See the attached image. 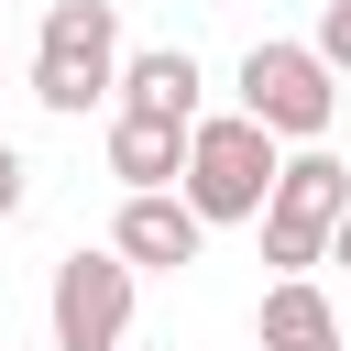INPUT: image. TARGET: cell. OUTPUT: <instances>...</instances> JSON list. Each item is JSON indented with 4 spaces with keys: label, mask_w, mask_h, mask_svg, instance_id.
Wrapping results in <instances>:
<instances>
[{
    "label": "cell",
    "mask_w": 351,
    "mask_h": 351,
    "mask_svg": "<svg viewBox=\"0 0 351 351\" xmlns=\"http://www.w3.org/2000/svg\"><path fill=\"white\" fill-rule=\"evenodd\" d=\"M340 219H351V165H340L329 143H318V154H285V176H274V208H263V263H274V274H307V263H329Z\"/></svg>",
    "instance_id": "277c9868"
},
{
    "label": "cell",
    "mask_w": 351,
    "mask_h": 351,
    "mask_svg": "<svg viewBox=\"0 0 351 351\" xmlns=\"http://www.w3.org/2000/svg\"><path fill=\"white\" fill-rule=\"evenodd\" d=\"M241 121H263L296 154H318L329 121H340V77L318 66V44H252L241 55Z\"/></svg>",
    "instance_id": "3957f363"
},
{
    "label": "cell",
    "mask_w": 351,
    "mask_h": 351,
    "mask_svg": "<svg viewBox=\"0 0 351 351\" xmlns=\"http://www.w3.org/2000/svg\"><path fill=\"white\" fill-rule=\"evenodd\" d=\"M22 197H33V165H22V143H0V219H22Z\"/></svg>",
    "instance_id": "8fae6325"
},
{
    "label": "cell",
    "mask_w": 351,
    "mask_h": 351,
    "mask_svg": "<svg viewBox=\"0 0 351 351\" xmlns=\"http://www.w3.org/2000/svg\"><path fill=\"white\" fill-rule=\"evenodd\" d=\"M197 88H208V77H197V55H186V44H143V55L121 66V99H110V110L197 132V121H208V110H197Z\"/></svg>",
    "instance_id": "52a82bcc"
},
{
    "label": "cell",
    "mask_w": 351,
    "mask_h": 351,
    "mask_svg": "<svg viewBox=\"0 0 351 351\" xmlns=\"http://www.w3.org/2000/svg\"><path fill=\"white\" fill-rule=\"evenodd\" d=\"M121 66H132L121 0H55V11H44V33H33V99H44L55 121L110 110V99H121Z\"/></svg>",
    "instance_id": "6da1fadb"
},
{
    "label": "cell",
    "mask_w": 351,
    "mask_h": 351,
    "mask_svg": "<svg viewBox=\"0 0 351 351\" xmlns=\"http://www.w3.org/2000/svg\"><path fill=\"white\" fill-rule=\"evenodd\" d=\"M132 285H143V274H132L110 241H99V252L77 241V252L55 263V285H44V329H55V351H121V340H132Z\"/></svg>",
    "instance_id": "5b68a950"
},
{
    "label": "cell",
    "mask_w": 351,
    "mask_h": 351,
    "mask_svg": "<svg viewBox=\"0 0 351 351\" xmlns=\"http://www.w3.org/2000/svg\"><path fill=\"white\" fill-rule=\"evenodd\" d=\"M110 252H121L132 274H186V263L208 252V219H197L186 197H121V219H110Z\"/></svg>",
    "instance_id": "8992f818"
},
{
    "label": "cell",
    "mask_w": 351,
    "mask_h": 351,
    "mask_svg": "<svg viewBox=\"0 0 351 351\" xmlns=\"http://www.w3.org/2000/svg\"><path fill=\"white\" fill-rule=\"evenodd\" d=\"M252 351H340V307L318 296V274H274V285H263Z\"/></svg>",
    "instance_id": "9c48e42d"
},
{
    "label": "cell",
    "mask_w": 351,
    "mask_h": 351,
    "mask_svg": "<svg viewBox=\"0 0 351 351\" xmlns=\"http://www.w3.org/2000/svg\"><path fill=\"white\" fill-rule=\"evenodd\" d=\"M186 143H197V132H176V121L110 110V176H121V197H176V186H186Z\"/></svg>",
    "instance_id": "ba28073f"
},
{
    "label": "cell",
    "mask_w": 351,
    "mask_h": 351,
    "mask_svg": "<svg viewBox=\"0 0 351 351\" xmlns=\"http://www.w3.org/2000/svg\"><path fill=\"white\" fill-rule=\"evenodd\" d=\"M307 44H318V66H329V77H351V0H329Z\"/></svg>",
    "instance_id": "30bf717a"
},
{
    "label": "cell",
    "mask_w": 351,
    "mask_h": 351,
    "mask_svg": "<svg viewBox=\"0 0 351 351\" xmlns=\"http://www.w3.org/2000/svg\"><path fill=\"white\" fill-rule=\"evenodd\" d=\"M274 176H285V143H274L263 121H241V110H208V121H197V143H186V186H176V197H186L208 230H230V219H252V230H263Z\"/></svg>",
    "instance_id": "7a4b0ae2"
},
{
    "label": "cell",
    "mask_w": 351,
    "mask_h": 351,
    "mask_svg": "<svg viewBox=\"0 0 351 351\" xmlns=\"http://www.w3.org/2000/svg\"><path fill=\"white\" fill-rule=\"evenodd\" d=\"M329 263H351V219H340V241H329Z\"/></svg>",
    "instance_id": "7c38bea8"
}]
</instances>
